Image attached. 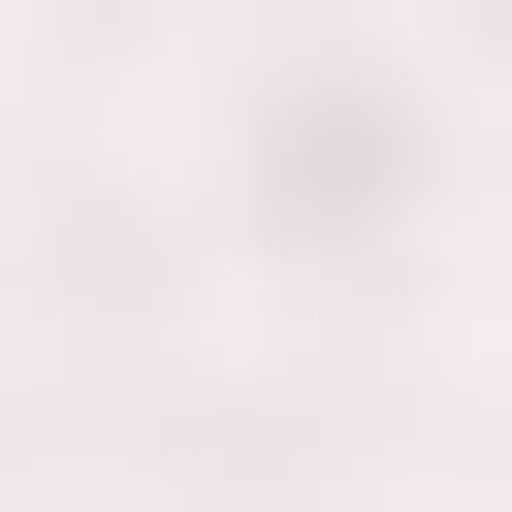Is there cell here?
Segmentation results:
<instances>
[{
  "mask_svg": "<svg viewBox=\"0 0 512 512\" xmlns=\"http://www.w3.org/2000/svg\"><path fill=\"white\" fill-rule=\"evenodd\" d=\"M416 192H480V96H448V64H224V224L416 256Z\"/></svg>",
  "mask_w": 512,
  "mask_h": 512,
  "instance_id": "1",
  "label": "cell"
}]
</instances>
